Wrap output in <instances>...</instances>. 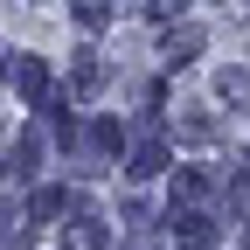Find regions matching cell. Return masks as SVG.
<instances>
[{
  "instance_id": "cell-1",
  "label": "cell",
  "mask_w": 250,
  "mask_h": 250,
  "mask_svg": "<svg viewBox=\"0 0 250 250\" xmlns=\"http://www.w3.org/2000/svg\"><path fill=\"white\" fill-rule=\"evenodd\" d=\"M0 77H7V83L21 90L28 104H42V98H49V62H42V56H21V49H0Z\"/></svg>"
},
{
  "instance_id": "cell-2",
  "label": "cell",
  "mask_w": 250,
  "mask_h": 250,
  "mask_svg": "<svg viewBox=\"0 0 250 250\" xmlns=\"http://www.w3.org/2000/svg\"><path fill=\"white\" fill-rule=\"evenodd\" d=\"M104 215H90V208H77L70 223H62V250H104Z\"/></svg>"
},
{
  "instance_id": "cell-3",
  "label": "cell",
  "mask_w": 250,
  "mask_h": 250,
  "mask_svg": "<svg viewBox=\"0 0 250 250\" xmlns=\"http://www.w3.org/2000/svg\"><path fill=\"white\" fill-rule=\"evenodd\" d=\"M174 243H181V250H215V215L181 208V215H174Z\"/></svg>"
},
{
  "instance_id": "cell-4",
  "label": "cell",
  "mask_w": 250,
  "mask_h": 250,
  "mask_svg": "<svg viewBox=\"0 0 250 250\" xmlns=\"http://www.w3.org/2000/svg\"><path fill=\"white\" fill-rule=\"evenodd\" d=\"M160 56H167V70H181V62H195V56H202V28H174V35L160 42Z\"/></svg>"
},
{
  "instance_id": "cell-5",
  "label": "cell",
  "mask_w": 250,
  "mask_h": 250,
  "mask_svg": "<svg viewBox=\"0 0 250 250\" xmlns=\"http://www.w3.org/2000/svg\"><path fill=\"white\" fill-rule=\"evenodd\" d=\"M70 83H77V98H98V90H104V62L90 56V49H77V70H70Z\"/></svg>"
},
{
  "instance_id": "cell-6",
  "label": "cell",
  "mask_w": 250,
  "mask_h": 250,
  "mask_svg": "<svg viewBox=\"0 0 250 250\" xmlns=\"http://www.w3.org/2000/svg\"><path fill=\"white\" fill-rule=\"evenodd\" d=\"M35 160H42V139H35V132H21V139H14V153H7V174H14V181H28V174H35Z\"/></svg>"
},
{
  "instance_id": "cell-7",
  "label": "cell",
  "mask_w": 250,
  "mask_h": 250,
  "mask_svg": "<svg viewBox=\"0 0 250 250\" xmlns=\"http://www.w3.org/2000/svg\"><path fill=\"white\" fill-rule=\"evenodd\" d=\"M174 202H181V208H202V202H208V174L181 167V174H174Z\"/></svg>"
},
{
  "instance_id": "cell-8",
  "label": "cell",
  "mask_w": 250,
  "mask_h": 250,
  "mask_svg": "<svg viewBox=\"0 0 250 250\" xmlns=\"http://www.w3.org/2000/svg\"><path fill=\"white\" fill-rule=\"evenodd\" d=\"M160 167H167V139H146V146L132 153V181H153Z\"/></svg>"
},
{
  "instance_id": "cell-9",
  "label": "cell",
  "mask_w": 250,
  "mask_h": 250,
  "mask_svg": "<svg viewBox=\"0 0 250 250\" xmlns=\"http://www.w3.org/2000/svg\"><path fill=\"white\" fill-rule=\"evenodd\" d=\"M215 98L223 104H250V70H223L215 77Z\"/></svg>"
},
{
  "instance_id": "cell-10",
  "label": "cell",
  "mask_w": 250,
  "mask_h": 250,
  "mask_svg": "<svg viewBox=\"0 0 250 250\" xmlns=\"http://www.w3.org/2000/svg\"><path fill=\"white\" fill-rule=\"evenodd\" d=\"M70 14H77V28H90V35H98V28L111 21V0H70Z\"/></svg>"
},
{
  "instance_id": "cell-11",
  "label": "cell",
  "mask_w": 250,
  "mask_h": 250,
  "mask_svg": "<svg viewBox=\"0 0 250 250\" xmlns=\"http://www.w3.org/2000/svg\"><path fill=\"white\" fill-rule=\"evenodd\" d=\"M62 208H77L70 188H42V195H35V215H62Z\"/></svg>"
},
{
  "instance_id": "cell-12",
  "label": "cell",
  "mask_w": 250,
  "mask_h": 250,
  "mask_svg": "<svg viewBox=\"0 0 250 250\" xmlns=\"http://www.w3.org/2000/svg\"><path fill=\"white\" fill-rule=\"evenodd\" d=\"M181 139H215V118H181Z\"/></svg>"
},
{
  "instance_id": "cell-13",
  "label": "cell",
  "mask_w": 250,
  "mask_h": 250,
  "mask_svg": "<svg viewBox=\"0 0 250 250\" xmlns=\"http://www.w3.org/2000/svg\"><path fill=\"white\" fill-rule=\"evenodd\" d=\"M181 7H188V0H153V21H174Z\"/></svg>"
}]
</instances>
